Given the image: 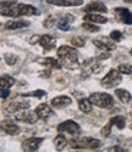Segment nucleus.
<instances>
[{
  "label": "nucleus",
  "instance_id": "obj_1",
  "mask_svg": "<svg viewBox=\"0 0 132 152\" xmlns=\"http://www.w3.org/2000/svg\"><path fill=\"white\" fill-rule=\"evenodd\" d=\"M57 56L61 59V65L69 70H75L80 66L78 61V52L75 48L63 45L57 50Z\"/></svg>",
  "mask_w": 132,
  "mask_h": 152
},
{
  "label": "nucleus",
  "instance_id": "obj_2",
  "mask_svg": "<svg viewBox=\"0 0 132 152\" xmlns=\"http://www.w3.org/2000/svg\"><path fill=\"white\" fill-rule=\"evenodd\" d=\"M70 146L73 148H85V150H96L100 148L102 142L97 139L93 138H78V139H73L70 140Z\"/></svg>",
  "mask_w": 132,
  "mask_h": 152
},
{
  "label": "nucleus",
  "instance_id": "obj_3",
  "mask_svg": "<svg viewBox=\"0 0 132 152\" xmlns=\"http://www.w3.org/2000/svg\"><path fill=\"white\" fill-rule=\"evenodd\" d=\"M88 99L91 100L93 105L102 107V109H109L114 105V99L108 93H100V92L92 93Z\"/></svg>",
  "mask_w": 132,
  "mask_h": 152
},
{
  "label": "nucleus",
  "instance_id": "obj_4",
  "mask_svg": "<svg viewBox=\"0 0 132 152\" xmlns=\"http://www.w3.org/2000/svg\"><path fill=\"white\" fill-rule=\"evenodd\" d=\"M122 77H121V72L119 70H115V69H111L104 77L102 79L101 83L103 87L105 88H114L117 87L120 82H121Z\"/></svg>",
  "mask_w": 132,
  "mask_h": 152
},
{
  "label": "nucleus",
  "instance_id": "obj_5",
  "mask_svg": "<svg viewBox=\"0 0 132 152\" xmlns=\"http://www.w3.org/2000/svg\"><path fill=\"white\" fill-rule=\"evenodd\" d=\"M81 68H83V71H84L85 76H88L91 74H98L102 70V65L98 62V59H96V58L86 59L81 64Z\"/></svg>",
  "mask_w": 132,
  "mask_h": 152
},
{
  "label": "nucleus",
  "instance_id": "obj_6",
  "mask_svg": "<svg viewBox=\"0 0 132 152\" xmlns=\"http://www.w3.org/2000/svg\"><path fill=\"white\" fill-rule=\"evenodd\" d=\"M40 117L38 116V113L35 111H26V110H21L20 112L16 113L15 120L16 121H21V122H26L29 124H34L38 122Z\"/></svg>",
  "mask_w": 132,
  "mask_h": 152
},
{
  "label": "nucleus",
  "instance_id": "obj_7",
  "mask_svg": "<svg viewBox=\"0 0 132 152\" xmlns=\"http://www.w3.org/2000/svg\"><path fill=\"white\" fill-rule=\"evenodd\" d=\"M57 130L58 132H66V133H69L70 135H78L80 133V127L77 122H74L72 120H68V121H64L62 122L58 127H57Z\"/></svg>",
  "mask_w": 132,
  "mask_h": 152
},
{
  "label": "nucleus",
  "instance_id": "obj_8",
  "mask_svg": "<svg viewBox=\"0 0 132 152\" xmlns=\"http://www.w3.org/2000/svg\"><path fill=\"white\" fill-rule=\"evenodd\" d=\"M114 13L119 22H122L125 24H132V13L130 12V10L125 7H117L114 10Z\"/></svg>",
  "mask_w": 132,
  "mask_h": 152
},
{
  "label": "nucleus",
  "instance_id": "obj_9",
  "mask_svg": "<svg viewBox=\"0 0 132 152\" xmlns=\"http://www.w3.org/2000/svg\"><path fill=\"white\" fill-rule=\"evenodd\" d=\"M43 138H29V139H26L23 142H22V150L23 151H27V152H32V151H36L39 148L40 144L43 142Z\"/></svg>",
  "mask_w": 132,
  "mask_h": 152
},
{
  "label": "nucleus",
  "instance_id": "obj_10",
  "mask_svg": "<svg viewBox=\"0 0 132 152\" xmlns=\"http://www.w3.org/2000/svg\"><path fill=\"white\" fill-rule=\"evenodd\" d=\"M0 128L3 132H5L9 135H17L20 133V127H18L15 122H12L11 120H5L0 123Z\"/></svg>",
  "mask_w": 132,
  "mask_h": 152
},
{
  "label": "nucleus",
  "instance_id": "obj_11",
  "mask_svg": "<svg viewBox=\"0 0 132 152\" xmlns=\"http://www.w3.org/2000/svg\"><path fill=\"white\" fill-rule=\"evenodd\" d=\"M93 44H95L98 48L104 50V51H113V50L117 48L115 44L111 40H109L108 37H105V36L98 37V39H93Z\"/></svg>",
  "mask_w": 132,
  "mask_h": 152
},
{
  "label": "nucleus",
  "instance_id": "obj_12",
  "mask_svg": "<svg viewBox=\"0 0 132 152\" xmlns=\"http://www.w3.org/2000/svg\"><path fill=\"white\" fill-rule=\"evenodd\" d=\"M39 44L44 47L45 51H51L52 48H55L56 46V40L53 37L49 34H45L43 36H40V40H39Z\"/></svg>",
  "mask_w": 132,
  "mask_h": 152
},
{
  "label": "nucleus",
  "instance_id": "obj_13",
  "mask_svg": "<svg viewBox=\"0 0 132 152\" xmlns=\"http://www.w3.org/2000/svg\"><path fill=\"white\" fill-rule=\"evenodd\" d=\"M83 11H85V12L97 11V12H103V13L108 12V10H107V6H105L103 3H101V1H92V3L87 4V5L84 7V10H83Z\"/></svg>",
  "mask_w": 132,
  "mask_h": 152
},
{
  "label": "nucleus",
  "instance_id": "obj_14",
  "mask_svg": "<svg viewBox=\"0 0 132 152\" xmlns=\"http://www.w3.org/2000/svg\"><path fill=\"white\" fill-rule=\"evenodd\" d=\"M28 107H29V103H27V102H11L7 105L6 111L10 113H13L17 111H21V110H27Z\"/></svg>",
  "mask_w": 132,
  "mask_h": 152
},
{
  "label": "nucleus",
  "instance_id": "obj_15",
  "mask_svg": "<svg viewBox=\"0 0 132 152\" xmlns=\"http://www.w3.org/2000/svg\"><path fill=\"white\" fill-rule=\"evenodd\" d=\"M47 3L56 6H80L81 0H47Z\"/></svg>",
  "mask_w": 132,
  "mask_h": 152
},
{
  "label": "nucleus",
  "instance_id": "obj_16",
  "mask_svg": "<svg viewBox=\"0 0 132 152\" xmlns=\"http://www.w3.org/2000/svg\"><path fill=\"white\" fill-rule=\"evenodd\" d=\"M72 104V98L67 97V96H61V97H56L51 100V105L55 106V107H64V106H68Z\"/></svg>",
  "mask_w": 132,
  "mask_h": 152
},
{
  "label": "nucleus",
  "instance_id": "obj_17",
  "mask_svg": "<svg viewBox=\"0 0 132 152\" xmlns=\"http://www.w3.org/2000/svg\"><path fill=\"white\" fill-rule=\"evenodd\" d=\"M115 96L119 98V100L122 103V104H130L132 102V96L131 93L126 89H122V88H118L115 89Z\"/></svg>",
  "mask_w": 132,
  "mask_h": 152
},
{
  "label": "nucleus",
  "instance_id": "obj_18",
  "mask_svg": "<svg viewBox=\"0 0 132 152\" xmlns=\"http://www.w3.org/2000/svg\"><path fill=\"white\" fill-rule=\"evenodd\" d=\"M35 112L38 113V116H39L40 118L46 120L52 113V110L47 104H40V105H38V107L35 109Z\"/></svg>",
  "mask_w": 132,
  "mask_h": 152
},
{
  "label": "nucleus",
  "instance_id": "obj_19",
  "mask_svg": "<svg viewBox=\"0 0 132 152\" xmlns=\"http://www.w3.org/2000/svg\"><path fill=\"white\" fill-rule=\"evenodd\" d=\"M40 64H43L44 66L49 68V69H60L62 65H61V62H58L57 59L52 58V57H49V58H41L39 61Z\"/></svg>",
  "mask_w": 132,
  "mask_h": 152
},
{
  "label": "nucleus",
  "instance_id": "obj_20",
  "mask_svg": "<svg viewBox=\"0 0 132 152\" xmlns=\"http://www.w3.org/2000/svg\"><path fill=\"white\" fill-rule=\"evenodd\" d=\"M84 21H86V22H92V23H98V24H104V23H107L108 20H107L104 16L90 13V15H86V16L84 17Z\"/></svg>",
  "mask_w": 132,
  "mask_h": 152
},
{
  "label": "nucleus",
  "instance_id": "obj_21",
  "mask_svg": "<svg viewBox=\"0 0 132 152\" xmlns=\"http://www.w3.org/2000/svg\"><path fill=\"white\" fill-rule=\"evenodd\" d=\"M29 26V22L27 21H9L5 24V28L9 30H15V29H20V28H26Z\"/></svg>",
  "mask_w": 132,
  "mask_h": 152
},
{
  "label": "nucleus",
  "instance_id": "obj_22",
  "mask_svg": "<svg viewBox=\"0 0 132 152\" xmlns=\"http://www.w3.org/2000/svg\"><path fill=\"white\" fill-rule=\"evenodd\" d=\"M18 5H20V10H21V15L22 16L39 15V11L32 5H27V4H18Z\"/></svg>",
  "mask_w": 132,
  "mask_h": 152
},
{
  "label": "nucleus",
  "instance_id": "obj_23",
  "mask_svg": "<svg viewBox=\"0 0 132 152\" xmlns=\"http://www.w3.org/2000/svg\"><path fill=\"white\" fill-rule=\"evenodd\" d=\"M16 80L11 76H3L0 77V91H4V89H9L12 85H15Z\"/></svg>",
  "mask_w": 132,
  "mask_h": 152
},
{
  "label": "nucleus",
  "instance_id": "obj_24",
  "mask_svg": "<svg viewBox=\"0 0 132 152\" xmlns=\"http://www.w3.org/2000/svg\"><path fill=\"white\" fill-rule=\"evenodd\" d=\"M79 109H80V111L84 112V113L91 112V111H92V103H91V100L87 99V98L80 99V100H79Z\"/></svg>",
  "mask_w": 132,
  "mask_h": 152
},
{
  "label": "nucleus",
  "instance_id": "obj_25",
  "mask_svg": "<svg viewBox=\"0 0 132 152\" xmlns=\"http://www.w3.org/2000/svg\"><path fill=\"white\" fill-rule=\"evenodd\" d=\"M53 144H55V146H56V150L57 151H62L66 146H67V144H68V141H67V139L63 137V135H57L55 138V140H53Z\"/></svg>",
  "mask_w": 132,
  "mask_h": 152
},
{
  "label": "nucleus",
  "instance_id": "obj_26",
  "mask_svg": "<svg viewBox=\"0 0 132 152\" xmlns=\"http://www.w3.org/2000/svg\"><path fill=\"white\" fill-rule=\"evenodd\" d=\"M111 124H114L117 126L119 129H124L125 128V124H126V120L124 116H114V117H111L110 121H109Z\"/></svg>",
  "mask_w": 132,
  "mask_h": 152
},
{
  "label": "nucleus",
  "instance_id": "obj_27",
  "mask_svg": "<svg viewBox=\"0 0 132 152\" xmlns=\"http://www.w3.org/2000/svg\"><path fill=\"white\" fill-rule=\"evenodd\" d=\"M4 61H5V63L7 64V65H15L16 63H17V61H18V57L16 56V54H13V53H5L4 54Z\"/></svg>",
  "mask_w": 132,
  "mask_h": 152
},
{
  "label": "nucleus",
  "instance_id": "obj_28",
  "mask_svg": "<svg viewBox=\"0 0 132 152\" xmlns=\"http://www.w3.org/2000/svg\"><path fill=\"white\" fill-rule=\"evenodd\" d=\"M45 91L43 89H36V91H33V92H29V93H23L22 97H36V98H41L45 96Z\"/></svg>",
  "mask_w": 132,
  "mask_h": 152
},
{
  "label": "nucleus",
  "instance_id": "obj_29",
  "mask_svg": "<svg viewBox=\"0 0 132 152\" xmlns=\"http://www.w3.org/2000/svg\"><path fill=\"white\" fill-rule=\"evenodd\" d=\"M118 70H119L121 74L132 75V65H131V64H120V65L118 66Z\"/></svg>",
  "mask_w": 132,
  "mask_h": 152
},
{
  "label": "nucleus",
  "instance_id": "obj_30",
  "mask_svg": "<svg viewBox=\"0 0 132 152\" xmlns=\"http://www.w3.org/2000/svg\"><path fill=\"white\" fill-rule=\"evenodd\" d=\"M85 30H87V31H91V33H96V31H98L100 30V27H97V26H95L92 22H85L83 26H81Z\"/></svg>",
  "mask_w": 132,
  "mask_h": 152
},
{
  "label": "nucleus",
  "instance_id": "obj_31",
  "mask_svg": "<svg viewBox=\"0 0 132 152\" xmlns=\"http://www.w3.org/2000/svg\"><path fill=\"white\" fill-rule=\"evenodd\" d=\"M70 42H72V45L75 46V47H83V46L85 45L84 39H83V37H80V36H74V37H72Z\"/></svg>",
  "mask_w": 132,
  "mask_h": 152
},
{
  "label": "nucleus",
  "instance_id": "obj_32",
  "mask_svg": "<svg viewBox=\"0 0 132 152\" xmlns=\"http://www.w3.org/2000/svg\"><path fill=\"white\" fill-rule=\"evenodd\" d=\"M111 126H113V124H111L110 122H108V123H107V124L101 129V135H102V137H105V138H107V137H109V135H110Z\"/></svg>",
  "mask_w": 132,
  "mask_h": 152
},
{
  "label": "nucleus",
  "instance_id": "obj_33",
  "mask_svg": "<svg viewBox=\"0 0 132 152\" xmlns=\"http://www.w3.org/2000/svg\"><path fill=\"white\" fill-rule=\"evenodd\" d=\"M57 26H58L60 30H63V31H68V30L70 29L69 21H67V20H61V21H58Z\"/></svg>",
  "mask_w": 132,
  "mask_h": 152
},
{
  "label": "nucleus",
  "instance_id": "obj_34",
  "mask_svg": "<svg viewBox=\"0 0 132 152\" xmlns=\"http://www.w3.org/2000/svg\"><path fill=\"white\" fill-rule=\"evenodd\" d=\"M110 39L111 40H114V41H120L122 39V34L120 33V30H113L110 33Z\"/></svg>",
  "mask_w": 132,
  "mask_h": 152
},
{
  "label": "nucleus",
  "instance_id": "obj_35",
  "mask_svg": "<svg viewBox=\"0 0 132 152\" xmlns=\"http://www.w3.org/2000/svg\"><path fill=\"white\" fill-rule=\"evenodd\" d=\"M44 27L45 28H52L55 24H56V20H55V17H52V16H50V17H47L46 20L44 21Z\"/></svg>",
  "mask_w": 132,
  "mask_h": 152
},
{
  "label": "nucleus",
  "instance_id": "obj_36",
  "mask_svg": "<svg viewBox=\"0 0 132 152\" xmlns=\"http://www.w3.org/2000/svg\"><path fill=\"white\" fill-rule=\"evenodd\" d=\"M13 5H16V1H10V0H6V1H0V10L11 7Z\"/></svg>",
  "mask_w": 132,
  "mask_h": 152
},
{
  "label": "nucleus",
  "instance_id": "obj_37",
  "mask_svg": "<svg viewBox=\"0 0 132 152\" xmlns=\"http://www.w3.org/2000/svg\"><path fill=\"white\" fill-rule=\"evenodd\" d=\"M109 57H110V53H109L108 51H105V52L98 53V56H97V59H107V58H109Z\"/></svg>",
  "mask_w": 132,
  "mask_h": 152
},
{
  "label": "nucleus",
  "instance_id": "obj_38",
  "mask_svg": "<svg viewBox=\"0 0 132 152\" xmlns=\"http://www.w3.org/2000/svg\"><path fill=\"white\" fill-rule=\"evenodd\" d=\"M107 151H119V152H126L127 150L126 148H122L120 146H113V147H109Z\"/></svg>",
  "mask_w": 132,
  "mask_h": 152
},
{
  "label": "nucleus",
  "instance_id": "obj_39",
  "mask_svg": "<svg viewBox=\"0 0 132 152\" xmlns=\"http://www.w3.org/2000/svg\"><path fill=\"white\" fill-rule=\"evenodd\" d=\"M39 40H40V36L39 35H34V36H32V39H30V44L34 45L36 42H39Z\"/></svg>",
  "mask_w": 132,
  "mask_h": 152
},
{
  "label": "nucleus",
  "instance_id": "obj_40",
  "mask_svg": "<svg viewBox=\"0 0 132 152\" xmlns=\"http://www.w3.org/2000/svg\"><path fill=\"white\" fill-rule=\"evenodd\" d=\"M50 69H47L46 71H44V72H40V77H43V79H46L47 76H50Z\"/></svg>",
  "mask_w": 132,
  "mask_h": 152
},
{
  "label": "nucleus",
  "instance_id": "obj_41",
  "mask_svg": "<svg viewBox=\"0 0 132 152\" xmlns=\"http://www.w3.org/2000/svg\"><path fill=\"white\" fill-rule=\"evenodd\" d=\"M9 94H10V91H9V89H4V91H1V98H3V99L7 98Z\"/></svg>",
  "mask_w": 132,
  "mask_h": 152
},
{
  "label": "nucleus",
  "instance_id": "obj_42",
  "mask_svg": "<svg viewBox=\"0 0 132 152\" xmlns=\"http://www.w3.org/2000/svg\"><path fill=\"white\" fill-rule=\"evenodd\" d=\"M126 3H130V4H132V0H126Z\"/></svg>",
  "mask_w": 132,
  "mask_h": 152
},
{
  "label": "nucleus",
  "instance_id": "obj_43",
  "mask_svg": "<svg viewBox=\"0 0 132 152\" xmlns=\"http://www.w3.org/2000/svg\"><path fill=\"white\" fill-rule=\"evenodd\" d=\"M130 53H131V54H132V48H131V51H130Z\"/></svg>",
  "mask_w": 132,
  "mask_h": 152
},
{
  "label": "nucleus",
  "instance_id": "obj_44",
  "mask_svg": "<svg viewBox=\"0 0 132 152\" xmlns=\"http://www.w3.org/2000/svg\"><path fill=\"white\" fill-rule=\"evenodd\" d=\"M130 128H131V129H132V123H131V126H130Z\"/></svg>",
  "mask_w": 132,
  "mask_h": 152
}]
</instances>
